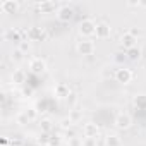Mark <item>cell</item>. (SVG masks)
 I'll return each instance as SVG.
<instances>
[{"label": "cell", "mask_w": 146, "mask_h": 146, "mask_svg": "<svg viewBox=\"0 0 146 146\" xmlns=\"http://www.w3.org/2000/svg\"><path fill=\"white\" fill-rule=\"evenodd\" d=\"M78 31H79L81 36H95V33H96V24H95L91 19H84V21H81Z\"/></svg>", "instance_id": "6da1fadb"}, {"label": "cell", "mask_w": 146, "mask_h": 146, "mask_svg": "<svg viewBox=\"0 0 146 146\" xmlns=\"http://www.w3.org/2000/svg\"><path fill=\"white\" fill-rule=\"evenodd\" d=\"M131 79H132V72H131V69L120 67V69L115 70V81H117V83L127 84V83H131Z\"/></svg>", "instance_id": "7a4b0ae2"}, {"label": "cell", "mask_w": 146, "mask_h": 146, "mask_svg": "<svg viewBox=\"0 0 146 146\" xmlns=\"http://www.w3.org/2000/svg\"><path fill=\"white\" fill-rule=\"evenodd\" d=\"M78 52H79L81 55H93V53H95V43L90 41V40L79 41V43H78Z\"/></svg>", "instance_id": "3957f363"}, {"label": "cell", "mask_w": 146, "mask_h": 146, "mask_svg": "<svg viewBox=\"0 0 146 146\" xmlns=\"http://www.w3.org/2000/svg\"><path fill=\"white\" fill-rule=\"evenodd\" d=\"M72 16H74V11H72L69 5H62V7L57 11V17H58V21H62V23H69V21L72 19Z\"/></svg>", "instance_id": "277c9868"}, {"label": "cell", "mask_w": 146, "mask_h": 146, "mask_svg": "<svg viewBox=\"0 0 146 146\" xmlns=\"http://www.w3.org/2000/svg\"><path fill=\"white\" fill-rule=\"evenodd\" d=\"M29 70L33 72V74H41V72H45V70H46L45 60H41V58H33V60L29 62Z\"/></svg>", "instance_id": "5b68a950"}, {"label": "cell", "mask_w": 146, "mask_h": 146, "mask_svg": "<svg viewBox=\"0 0 146 146\" xmlns=\"http://www.w3.org/2000/svg\"><path fill=\"white\" fill-rule=\"evenodd\" d=\"M131 124H132V119H131L129 113H119L117 119H115V125L119 129H129Z\"/></svg>", "instance_id": "8992f818"}, {"label": "cell", "mask_w": 146, "mask_h": 146, "mask_svg": "<svg viewBox=\"0 0 146 146\" xmlns=\"http://www.w3.org/2000/svg\"><path fill=\"white\" fill-rule=\"evenodd\" d=\"M110 26L107 24V23H100V24H96V33H95V36L98 38V40H105V38H108L110 36Z\"/></svg>", "instance_id": "52a82bcc"}, {"label": "cell", "mask_w": 146, "mask_h": 146, "mask_svg": "<svg viewBox=\"0 0 146 146\" xmlns=\"http://www.w3.org/2000/svg\"><path fill=\"white\" fill-rule=\"evenodd\" d=\"M0 7H2V11L5 14H14L19 9V2H16V0H4Z\"/></svg>", "instance_id": "ba28073f"}, {"label": "cell", "mask_w": 146, "mask_h": 146, "mask_svg": "<svg viewBox=\"0 0 146 146\" xmlns=\"http://www.w3.org/2000/svg\"><path fill=\"white\" fill-rule=\"evenodd\" d=\"M136 38L131 35V33H125V35H122V38H120V45L125 48V50H129V48H132V46H136Z\"/></svg>", "instance_id": "9c48e42d"}, {"label": "cell", "mask_w": 146, "mask_h": 146, "mask_svg": "<svg viewBox=\"0 0 146 146\" xmlns=\"http://www.w3.org/2000/svg\"><path fill=\"white\" fill-rule=\"evenodd\" d=\"M55 96H57V98H69V96H70L69 86L64 84V83H58V84L55 86Z\"/></svg>", "instance_id": "30bf717a"}, {"label": "cell", "mask_w": 146, "mask_h": 146, "mask_svg": "<svg viewBox=\"0 0 146 146\" xmlns=\"http://www.w3.org/2000/svg\"><path fill=\"white\" fill-rule=\"evenodd\" d=\"M11 79H12L14 84H23V83H26V72H24L23 69H16V70L12 72Z\"/></svg>", "instance_id": "8fae6325"}, {"label": "cell", "mask_w": 146, "mask_h": 146, "mask_svg": "<svg viewBox=\"0 0 146 146\" xmlns=\"http://www.w3.org/2000/svg\"><path fill=\"white\" fill-rule=\"evenodd\" d=\"M83 131H84V137H96L98 136V125L93 122H88Z\"/></svg>", "instance_id": "7c38bea8"}, {"label": "cell", "mask_w": 146, "mask_h": 146, "mask_svg": "<svg viewBox=\"0 0 146 146\" xmlns=\"http://www.w3.org/2000/svg\"><path fill=\"white\" fill-rule=\"evenodd\" d=\"M43 36H45V33H43V29H41V28H31V29L28 31V38H29L31 41L43 40Z\"/></svg>", "instance_id": "4fadbf2b"}, {"label": "cell", "mask_w": 146, "mask_h": 146, "mask_svg": "<svg viewBox=\"0 0 146 146\" xmlns=\"http://www.w3.org/2000/svg\"><path fill=\"white\" fill-rule=\"evenodd\" d=\"M5 40L7 41H14V43H21V33L17 29H7Z\"/></svg>", "instance_id": "5bb4252c"}, {"label": "cell", "mask_w": 146, "mask_h": 146, "mask_svg": "<svg viewBox=\"0 0 146 146\" xmlns=\"http://www.w3.org/2000/svg\"><path fill=\"white\" fill-rule=\"evenodd\" d=\"M105 144L107 146H122V141H120V137L117 134H108L105 137Z\"/></svg>", "instance_id": "9a60e30c"}, {"label": "cell", "mask_w": 146, "mask_h": 146, "mask_svg": "<svg viewBox=\"0 0 146 146\" xmlns=\"http://www.w3.org/2000/svg\"><path fill=\"white\" fill-rule=\"evenodd\" d=\"M125 55H127V58H131V60H137V58L141 57V50H139L137 46H132V48L125 50Z\"/></svg>", "instance_id": "2e32d148"}, {"label": "cell", "mask_w": 146, "mask_h": 146, "mask_svg": "<svg viewBox=\"0 0 146 146\" xmlns=\"http://www.w3.org/2000/svg\"><path fill=\"white\" fill-rule=\"evenodd\" d=\"M40 127H41V132H48L52 131V120L50 119H41L40 120Z\"/></svg>", "instance_id": "e0dca14e"}, {"label": "cell", "mask_w": 146, "mask_h": 146, "mask_svg": "<svg viewBox=\"0 0 146 146\" xmlns=\"http://www.w3.org/2000/svg\"><path fill=\"white\" fill-rule=\"evenodd\" d=\"M134 105L137 107V108H146V95H137L136 98H134Z\"/></svg>", "instance_id": "ac0fdd59"}, {"label": "cell", "mask_w": 146, "mask_h": 146, "mask_svg": "<svg viewBox=\"0 0 146 146\" xmlns=\"http://www.w3.org/2000/svg\"><path fill=\"white\" fill-rule=\"evenodd\" d=\"M83 146H98V141H96V137H84Z\"/></svg>", "instance_id": "d6986e66"}, {"label": "cell", "mask_w": 146, "mask_h": 146, "mask_svg": "<svg viewBox=\"0 0 146 146\" xmlns=\"http://www.w3.org/2000/svg\"><path fill=\"white\" fill-rule=\"evenodd\" d=\"M16 120H17V124H21V125H24V124H28V122H29V119H28L26 112H24V113H19V115L16 117Z\"/></svg>", "instance_id": "ffe728a7"}, {"label": "cell", "mask_w": 146, "mask_h": 146, "mask_svg": "<svg viewBox=\"0 0 146 146\" xmlns=\"http://www.w3.org/2000/svg\"><path fill=\"white\" fill-rule=\"evenodd\" d=\"M48 146H60V136H52L50 141H48Z\"/></svg>", "instance_id": "44dd1931"}, {"label": "cell", "mask_w": 146, "mask_h": 146, "mask_svg": "<svg viewBox=\"0 0 146 146\" xmlns=\"http://www.w3.org/2000/svg\"><path fill=\"white\" fill-rule=\"evenodd\" d=\"M38 5H40V9H43V11H50V9L55 7L53 2H41V4H38Z\"/></svg>", "instance_id": "7402d4cb"}, {"label": "cell", "mask_w": 146, "mask_h": 146, "mask_svg": "<svg viewBox=\"0 0 146 146\" xmlns=\"http://www.w3.org/2000/svg\"><path fill=\"white\" fill-rule=\"evenodd\" d=\"M70 125H72V120H70L69 117H65V119L60 120V127H62V129H69Z\"/></svg>", "instance_id": "603a6c76"}, {"label": "cell", "mask_w": 146, "mask_h": 146, "mask_svg": "<svg viewBox=\"0 0 146 146\" xmlns=\"http://www.w3.org/2000/svg\"><path fill=\"white\" fill-rule=\"evenodd\" d=\"M19 52H29V41H21L19 43Z\"/></svg>", "instance_id": "cb8c5ba5"}, {"label": "cell", "mask_w": 146, "mask_h": 146, "mask_svg": "<svg viewBox=\"0 0 146 146\" xmlns=\"http://www.w3.org/2000/svg\"><path fill=\"white\" fill-rule=\"evenodd\" d=\"M26 115H28L29 120H35V119H36V110H33V108H31V110H26Z\"/></svg>", "instance_id": "d4e9b609"}, {"label": "cell", "mask_w": 146, "mask_h": 146, "mask_svg": "<svg viewBox=\"0 0 146 146\" xmlns=\"http://www.w3.org/2000/svg\"><path fill=\"white\" fill-rule=\"evenodd\" d=\"M69 119H70V120H72V122H74V120H78V119H79V112H72V113H70V117H69Z\"/></svg>", "instance_id": "484cf974"}, {"label": "cell", "mask_w": 146, "mask_h": 146, "mask_svg": "<svg viewBox=\"0 0 146 146\" xmlns=\"http://www.w3.org/2000/svg\"><path fill=\"white\" fill-rule=\"evenodd\" d=\"M129 33H131L134 38H136V36H139V29H137V28H131V29H129Z\"/></svg>", "instance_id": "4316f807"}, {"label": "cell", "mask_w": 146, "mask_h": 146, "mask_svg": "<svg viewBox=\"0 0 146 146\" xmlns=\"http://www.w3.org/2000/svg\"><path fill=\"white\" fill-rule=\"evenodd\" d=\"M115 60H117V62H122V60H124V55H122V53H117Z\"/></svg>", "instance_id": "83f0119b"}]
</instances>
